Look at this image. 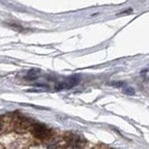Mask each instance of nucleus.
Wrapping results in <instances>:
<instances>
[{
    "mask_svg": "<svg viewBox=\"0 0 149 149\" xmlns=\"http://www.w3.org/2000/svg\"><path fill=\"white\" fill-rule=\"evenodd\" d=\"M78 82H79V76H77V74H74V76L68 77L66 80L60 82L58 85L55 87V88L57 91L69 90V88H72L73 87L77 86Z\"/></svg>",
    "mask_w": 149,
    "mask_h": 149,
    "instance_id": "2",
    "label": "nucleus"
},
{
    "mask_svg": "<svg viewBox=\"0 0 149 149\" xmlns=\"http://www.w3.org/2000/svg\"><path fill=\"white\" fill-rule=\"evenodd\" d=\"M36 77H37V71L35 69H33L31 71L28 72L27 76H26V78L30 79V80H34V79H36Z\"/></svg>",
    "mask_w": 149,
    "mask_h": 149,
    "instance_id": "3",
    "label": "nucleus"
},
{
    "mask_svg": "<svg viewBox=\"0 0 149 149\" xmlns=\"http://www.w3.org/2000/svg\"><path fill=\"white\" fill-rule=\"evenodd\" d=\"M32 132L40 140H47L52 136V130L43 124H35L32 127Z\"/></svg>",
    "mask_w": 149,
    "mask_h": 149,
    "instance_id": "1",
    "label": "nucleus"
},
{
    "mask_svg": "<svg viewBox=\"0 0 149 149\" xmlns=\"http://www.w3.org/2000/svg\"><path fill=\"white\" fill-rule=\"evenodd\" d=\"M124 93L125 94H127V95H134V90L132 88H126L125 90H124Z\"/></svg>",
    "mask_w": 149,
    "mask_h": 149,
    "instance_id": "4",
    "label": "nucleus"
},
{
    "mask_svg": "<svg viewBox=\"0 0 149 149\" xmlns=\"http://www.w3.org/2000/svg\"><path fill=\"white\" fill-rule=\"evenodd\" d=\"M110 85L114 86V87H118V88H119V87H122V86L124 85V83H123V82H119V81H114V82L110 83Z\"/></svg>",
    "mask_w": 149,
    "mask_h": 149,
    "instance_id": "5",
    "label": "nucleus"
}]
</instances>
